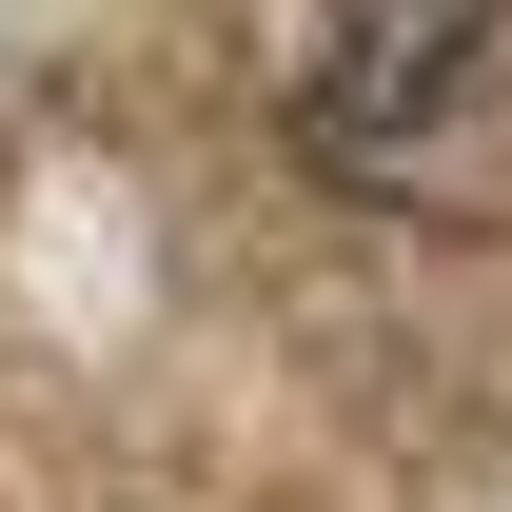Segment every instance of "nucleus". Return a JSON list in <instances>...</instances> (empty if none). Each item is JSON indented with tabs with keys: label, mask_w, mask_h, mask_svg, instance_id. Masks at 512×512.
Instances as JSON below:
<instances>
[{
	"label": "nucleus",
	"mask_w": 512,
	"mask_h": 512,
	"mask_svg": "<svg viewBox=\"0 0 512 512\" xmlns=\"http://www.w3.org/2000/svg\"><path fill=\"white\" fill-rule=\"evenodd\" d=\"M512 99V0H316L296 40V158L355 197L453 178V138Z\"/></svg>",
	"instance_id": "nucleus-1"
}]
</instances>
